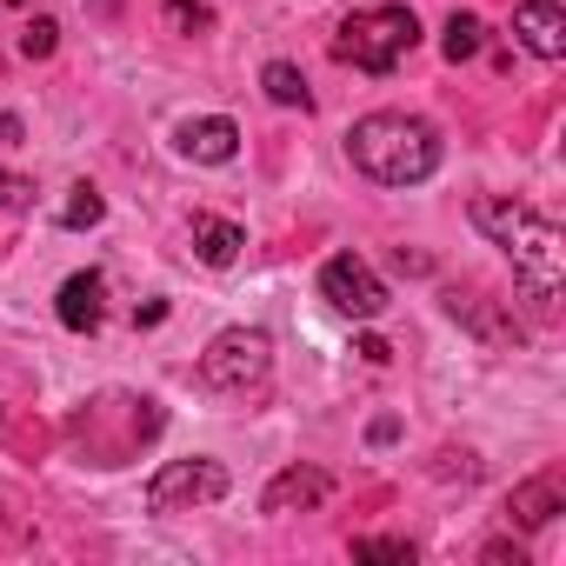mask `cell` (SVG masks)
<instances>
[{"mask_svg":"<svg viewBox=\"0 0 566 566\" xmlns=\"http://www.w3.org/2000/svg\"><path fill=\"white\" fill-rule=\"evenodd\" d=\"M473 227L513 260V280H520V294L553 314L559 307V287H566V240L546 213H533L526 200H500V193H473Z\"/></svg>","mask_w":566,"mask_h":566,"instance_id":"6da1fadb","label":"cell"},{"mask_svg":"<svg viewBox=\"0 0 566 566\" xmlns=\"http://www.w3.org/2000/svg\"><path fill=\"white\" fill-rule=\"evenodd\" d=\"M347 160L380 187H420L440 167V127L420 114H367L347 134Z\"/></svg>","mask_w":566,"mask_h":566,"instance_id":"7a4b0ae2","label":"cell"},{"mask_svg":"<svg viewBox=\"0 0 566 566\" xmlns=\"http://www.w3.org/2000/svg\"><path fill=\"white\" fill-rule=\"evenodd\" d=\"M413 41H420L413 8H367V14L340 21L334 54H340L347 67H360V74H394V67L413 54Z\"/></svg>","mask_w":566,"mask_h":566,"instance_id":"3957f363","label":"cell"},{"mask_svg":"<svg viewBox=\"0 0 566 566\" xmlns=\"http://www.w3.org/2000/svg\"><path fill=\"white\" fill-rule=\"evenodd\" d=\"M266 374H273V340H266L260 327H227V334H213L207 354H200V380H207L213 394H253Z\"/></svg>","mask_w":566,"mask_h":566,"instance_id":"277c9868","label":"cell"},{"mask_svg":"<svg viewBox=\"0 0 566 566\" xmlns=\"http://www.w3.org/2000/svg\"><path fill=\"white\" fill-rule=\"evenodd\" d=\"M227 467L220 460H167L147 480V513H187V506H213L227 500Z\"/></svg>","mask_w":566,"mask_h":566,"instance_id":"5b68a950","label":"cell"},{"mask_svg":"<svg viewBox=\"0 0 566 566\" xmlns=\"http://www.w3.org/2000/svg\"><path fill=\"white\" fill-rule=\"evenodd\" d=\"M321 301L334 307V314H347V321H380L387 314V280L360 260V253H334L327 266H321Z\"/></svg>","mask_w":566,"mask_h":566,"instance_id":"8992f818","label":"cell"},{"mask_svg":"<svg viewBox=\"0 0 566 566\" xmlns=\"http://www.w3.org/2000/svg\"><path fill=\"white\" fill-rule=\"evenodd\" d=\"M54 314H61L67 334H94V327L107 321V280H101L94 266H87V273H67L61 294H54Z\"/></svg>","mask_w":566,"mask_h":566,"instance_id":"52a82bcc","label":"cell"},{"mask_svg":"<svg viewBox=\"0 0 566 566\" xmlns=\"http://www.w3.org/2000/svg\"><path fill=\"white\" fill-rule=\"evenodd\" d=\"M174 147H180L187 160H200V167H227V160L240 154V127H233L227 114H200V120H180V127H174Z\"/></svg>","mask_w":566,"mask_h":566,"instance_id":"ba28073f","label":"cell"},{"mask_svg":"<svg viewBox=\"0 0 566 566\" xmlns=\"http://www.w3.org/2000/svg\"><path fill=\"white\" fill-rule=\"evenodd\" d=\"M327 493H334V480H327L321 467H287V473H273V480H266L260 513H314Z\"/></svg>","mask_w":566,"mask_h":566,"instance_id":"9c48e42d","label":"cell"},{"mask_svg":"<svg viewBox=\"0 0 566 566\" xmlns=\"http://www.w3.org/2000/svg\"><path fill=\"white\" fill-rule=\"evenodd\" d=\"M513 34L533 61H559L566 54V14L553 8V0H520L513 8Z\"/></svg>","mask_w":566,"mask_h":566,"instance_id":"30bf717a","label":"cell"},{"mask_svg":"<svg viewBox=\"0 0 566 566\" xmlns=\"http://www.w3.org/2000/svg\"><path fill=\"white\" fill-rule=\"evenodd\" d=\"M447 314H453L460 327H473L486 347H520V340H526V334H520V321H513V314H500L486 294H460V287H453V294H447Z\"/></svg>","mask_w":566,"mask_h":566,"instance_id":"8fae6325","label":"cell"},{"mask_svg":"<svg viewBox=\"0 0 566 566\" xmlns=\"http://www.w3.org/2000/svg\"><path fill=\"white\" fill-rule=\"evenodd\" d=\"M559 506H566V493H559V480H553V473H539V480H520V486H513V500H506L513 526H526V533L553 526V513H559Z\"/></svg>","mask_w":566,"mask_h":566,"instance_id":"7c38bea8","label":"cell"},{"mask_svg":"<svg viewBox=\"0 0 566 566\" xmlns=\"http://www.w3.org/2000/svg\"><path fill=\"white\" fill-rule=\"evenodd\" d=\"M240 247H247V233H240L233 220H220V213H193V253H200L207 266H233Z\"/></svg>","mask_w":566,"mask_h":566,"instance_id":"4fadbf2b","label":"cell"},{"mask_svg":"<svg viewBox=\"0 0 566 566\" xmlns=\"http://www.w3.org/2000/svg\"><path fill=\"white\" fill-rule=\"evenodd\" d=\"M260 87H266V101H273V107H301V114L314 107L307 74H301L294 61H266V67H260Z\"/></svg>","mask_w":566,"mask_h":566,"instance_id":"5bb4252c","label":"cell"},{"mask_svg":"<svg viewBox=\"0 0 566 566\" xmlns=\"http://www.w3.org/2000/svg\"><path fill=\"white\" fill-rule=\"evenodd\" d=\"M480 48H486V28H480L473 14H453V21H447V34H440V54L460 67V61H473Z\"/></svg>","mask_w":566,"mask_h":566,"instance_id":"9a60e30c","label":"cell"},{"mask_svg":"<svg viewBox=\"0 0 566 566\" xmlns=\"http://www.w3.org/2000/svg\"><path fill=\"white\" fill-rule=\"evenodd\" d=\"M107 220V200L81 180V187H67V207H61V227H101Z\"/></svg>","mask_w":566,"mask_h":566,"instance_id":"2e32d148","label":"cell"},{"mask_svg":"<svg viewBox=\"0 0 566 566\" xmlns=\"http://www.w3.org/2000/svg\"><path fill=\"white\" fill-rule=\"evenodd\" d=\"M160 21H167L174 34H207V28H213V8H207V0H167Z\"/></svg>","mask_w":566,"mask_h":566,"instance_id":"e0dca14e","label":"cell"},{"mask_svg":"<svg viewBox=\"0 0 566 566\" xmlns=\"http://www.w3.org/2000/svg\"><path fill=\"white\" fill-rule=\"evenodd\" d=\"M54 41H61V21H54V14H41V21H28L21 54H28V61H48V54H54Z\"/></svg>","mask_w":566,"mask_h":566,"instance_id":"ac0fdd59","label":"cell"},{"mask_svg":"<svg viewBox=\"0 0 566 566\" xmlns=\"http://www.w3.org/2000/svg\"><path fill=\"white\" fill-rule=\"evenodd\" d=\"M354 559H394V566H413V539H354Z\"/></svg>","mask_w":566,"mask_h":566,"instance_id":"d6986e66","label":"cell"},{"mask_svg":"<svg viewBox=\"0 0 566 566\" xmlns=\"http://www.w3.org/2000/svg\"><path fill=\"white\" fill-rule=\"evenodd\" d=\"M0 207H8V213H28V207H34V180H21V174L0 167Z\"/></svg>","mask_w":566,"mask_h":566,"instance_id":"ffe728a7","label":"cell"},{"mask_svg":"<svg viewBox=\"0 0 566 566\" xmlns=\"http://www.w3.org/2000/svg\"><path fill=\"white\" fill-rule=\"evenodd\" d=\"M354 354H360V360H374V367H387V360H394V347H387L380 334H360V347H354Z\"/></svg>","mask_w":566,"mask_h":566,"instance_id":"44dd1931","label":"cell"},{"mask_svg":"<svg viewBox=\"0 0 566 566\" xmlns=\"http://www.w3.org/2000/svg\"><path fill=\"white\" fill-rule=\"evenodd\" d=\"M486 559H493V566H506V559H513V566H526V553H520V546H506V539H493V546H486Z\"/></svg>","mask_w":566,"mask_h":566,"instance_id":"7402d4cb","label":"cell"},{"mask_svg":"<svg viewBox=\"0 0 566 566\" xmlns=\"http://www.w3.org/2000/svg\"><path fill=\"white\" fill-rule=\"evenodd\" d=\"M134 321H140V327H160V321H167V301H147V307H140Z\"/></svg>","mask_w":566,"mask_h":566,"instance_id":"603a6c76","label":"cell"}]
</instances>
